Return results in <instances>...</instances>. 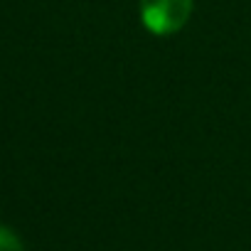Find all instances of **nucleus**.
<instances>
[{"label":"nucleus","instance_id":"f03ea898","mask_svg":"<svg viewBox=\"0 0 251 251\" xmlns=\"http://www.w3.org/2000/svg\"><path fill=\"white\" fill-rule=\"evenodd\" d=\"M0 251H25V244L18 236V231H13L5 224H0Z\"/></svg>","mask_w":251,"mask_h":251},{"label":"nucleus","instance_id":"f257e3e1","mask_svg":"<svg viewBox=\"0 0 251 251\" xmlns=\"http://www.w3.org/2000/svg\"><path fill=\"white\" fill-rule=\"evenodd\" d=\"M143 27L155 37L177 35L195 13V0H138Z\"/></svg>","mask_w":251,"mask_h":251}]
</instances>
